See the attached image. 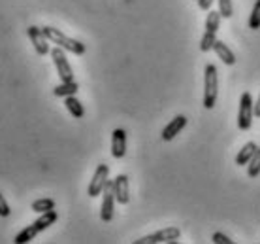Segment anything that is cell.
Masks as SVG:
<instances>
[{"label":"cell","mask_w":260,"mask_h":244,"mask_svg":"<svg viewBox=\"0 0 260 244\" xmlns=\"http://www.w3.org/2000/svg\"><path fill=\"white\" fill-rule=\"evenodd\" d=\"M196 2H198V0H196Z\"/></svg>","instance_id":"obj_27"},{"label":"cell","mask_w":260,"mask_h":244,"mask_svg":"<svg viewBox=\"0 0 260 244\" xmlns=\"http://www.w3.org/2000/svg\"><path fill=\"white\" fill-rule=\"evenodd\" d=\"M42 31H44L46 38L49 40L51 44H57V46L62 47L64 51H70V53H74V55H83V53L87 51V47H85L83 42L66 36L64 33H60L59 29H55V26H42Z\"/></svg>","instance_id":"obj_1"},{"label":"cell","mask_w":260,"mask_h":244,"mask_svg":"<svg viewBox=\"0 0 260 244\" xmlns=\"http://www.w3.org/2000/svg\"><path fill=\"white\" fill-rule=\"evenodd\" d=\"M179 237H181V229L179 227H164L160 231L138 238V240H134V244H158V242L177 244V238Z\"/></svg>","instance_id":"obj_3"},{"label":"cell","mask_w":260,"mask_h":244,"mask_svg":"<svg viewBox=\"0 0 260 244\" xmlns=\"http://www.w3.org/2000/svg\"><path fill=\"white\" fill-rule=\"evenodd\" d=\"M79 89L78 82L74 79V82H60L59 86L53 89V93H55V97H62V99H66V97H70V95H76Z\"/></svg>","instance_id":"obj_15"},{"label":"cell","mask_w":260,"mask_h":244,"mask_svg":"<svg viewBox=\"0 0 260 244\" xmlns=\"http://www.w3.org/2000/svg\"><path fill=\"white\" fill-rule=\"evenodd\" d=\"M256 150H258V146L254 144V142H247V144H243V148H241L240 152H238V155H236V165H240V167L247 165Z\"/></svg>","instance_id":"obj_14"},{"label":"cell","mask_w":260,"mask_h":244,"mask_svg":"<svg viewBox=\"0 0 260 244\" xmlns=\"http://www.w3.org/2000/svg\"><path fill=\"white\" fill-rule=\"evenodd\" d=\"M12 214V210H10V205L6 203V199L2 197V193H0V216L2 218H8Z\"/></svg>","instance_id":"obj_24"},{"label":"cell","mask_w":260,"mask_h":244,"mask_svg":"<svg viewBox=\"0 0 260 244\" xmlns=\"http://www.w3.org/2000/svg\"><path fill=\"white\" fill-rule=\"evenodd\" d=\"M57 220H59V214H57V212H55V208H53V210L42 212V214H40V218L32 222V225L36 227V231L42 233V231H46L49 225L55 224Z\"/></svg>","instance_id":"obj_13"},{"label":"cell","mask_w":260,"mask_h":244,"mask_svg":"<svg viewBox=\"0 0 260 244\" xmlns=\"http://www.w3.org/2000/svg\"><path fill=\"white\" fill-rule=\"evenodd\" d=\"M247 174H249V178H256L260 174V148L254 152V155L247 163Z\"/></svg>","instance_id":"obj_19"},{"label":"cell","mask_w":260,"mask_h":244,"mask_svg":"<svg viewBox=\"0 0 260 244\" xmlns=\"http://www.w3.org/2000/svg\"><path fill=\"white\" fill-rule=\"evenodd\" d=\"M64 106H66V110H68V112H70L76 119H81L85 116L83 104H81V102L76 99V95H70V97H66V99H64Z\"/></svg>","instance_id":"obj_16"},{"label":"cell","mask_w":260,"mask_h":244,"mask_svg":"<svg viewBox=\"0 0 260 244\" xmlns=\"http://www.w3.org/2000/svg\"><path fill=\"white\" fill-rule=\"evenodd\" d=\"M219 2V12L222 17H232L234 15V8H232V0H217Z\"/></svg>","instance_id":"obj_22"},{"label":"cell","mask_w":260,"mask_h":244,"mask_svg":"<svg viewBox=\"0 0 260 244\" xmlns=\"http://www.w3.org/2000/svg\"><path fill=\"white\" fill-rule=\"evenodd\" d=\"M108 180H110V167L106 165V163H102V165L96 167V171H94V174H92V180H91V184H89V189H87L89 197H98V195H102Z\"/></svg>","instance_id":"obj_6"},{"label":"cell","mask_w":260,"mask_h":244,"mask_svg":"<svg viewBox=\"0 0 260 244\" xmlns=\"http://www.w3.org/2000/svg\"><path fill=\"white\" fill-rule=\"evenodd\" d=\"M213 51L217 53V57L224 63V65H228V66H232V65H236V55L232 53V49L224 44V42H221V40H217L213 44Z\"/></svg>","instance_id":"obj_12"},{"label":"cell","mask_w":260,"mask_h":244,"mask_svg":"<svg viewBox=\"0 0 260 244\" xmlns=\"http://www.w3.org/2000/svg\"><path fill=\"white\" fill-rule=\"evenodd\" d=\"M253 112L256 118H260V93H258V99H256V102L253 104Z\"/></svg>","instance_id":"obj_26"},{"label":"cell","mask_w":260,"mask_h":244,"mask_svg":"<svg viewBox=\"0 0 260 244\" xmlns=\"http://www.w3.org/2000/svg\"><path fill=\"white\" fill-rule=\"evenodd\" d=\"M185 125H187V118H185L183 114H179V116H176V118L170 121L168 125L164 127L162 134H160V137H162L164 142H168V140H174L177 134H179V132L185 129Z\"/></svg>","instance_id":"obj_11"},{"label":"cell","mask_w":260,"mask_h":244,"mask_svg":"<svg viewBox=\"0 0 260 244\" xmlns=\"http://www.w3.org/2000/svg\"><path fill=\"white\" fill-rule=\"evenodd\" d=\"M26 34H28V38H30V42H32L34 49H36V53L38 55H47V53H51V49H49V40L46 38V34H44V31H42V26H36V25H30L28 29H26Z\"/></svg>","instance_id":"obj_8"},{"label":"cell","mask_w":260,"mask_h":244,"mask_svg":"<svg viewBox=\"0 0 260 244\" xmlns=\"http://www.w3.org/2000/svg\"><path fill=\"white\" fill-rule=\"evenodd\" d=\"M249 29L258 31L260 29V0H256L253 6V12L249 15Z\"/></svg>","instance_id":"obj_21"},{"label":"cell","mask_w":260,"mask_h":244,"mask_svg":"<svg viewBox=\"0 0 260 244\" xmlns=\"http://www.w3.org/2000/svg\"><path fill=\"white\" fill-rule=\"evenodd\" d=\"M217 42V33H209V31H204L200 38V51L208 53L213 49V44Z\"/></svg>","instance_id":"obj_17"},{"label":"cell","mask_w":260,"mask_h":244,"mask_svg":"<svg viewBox=\"0 0 260 244\" xmlns=\"http://www.w3.org/2000/svg\"><path fill=\"white\" fill-rule=\"evenodd\" d=\"M51 57H53V63H55V68H57V74H59L60 82H74V70H72L70 63L66 59L64 49L59 46L53 47Z\"/></svg>","instance_id":"obj_5"},{"label":"cell","mask_w":260,"mask_h":244,"mask_svg":"<svg viewBox=\"0 0 260 244\" xmlns=\"http://www.w3.org/2000/svg\"><path fill=\"white\" fill-rule=\"evenodd\" d=\"M221 12L217 10V12H209L208 17H206V31H209V33H217L219 31V25H221Z\"/></svg>","instance_id":"obj_18"},{"label":"cell","mask_w":260,"mask_h":244,"mask_svg":"<svg viewBox=\"0 0 260 244\" xmlns=\"http://www.w3.org/2000/svg\"><path fill=\"white\" fill-rule=\"evenodd\" d=\"M253 104L254 102L251 93L245 91L240 97V110H238V127H240L241 131H249L251 125H253Z\"/></svg>","instance_id":"obj_4"},{"label":"cell","mask_w":260,"mask_h":244,"mask_svg":"<svg viewBox=\"0 0 260 244\" xmlns=\"http://www.w3.org/2000/svg\"><path fill=\"white\" fill-rule=\"evenodd\" d=\"M102 206H100V218L102 222H111L113 220V206H115V193H113V180L106 182V187L102 192Z\"/></svg>","instance_id":"obj_7"},{"label":"cell","mask_w":260,"mask_h":244,"mask_svg":"<svg viewBox=\"0 0 260 244\" xmlns=\"http://www.w3.org/2000/svg\"><path fill=\"white\" fill-rule=\"evenodd\" d=\"M126 153V131L124 129H115L111 132V155L115 159L124 157Z\"/></svg>","instance_id":"obj_10"},{"label":"cell","mask_w":260,"mask_h":244,"mask_svg":"<svg viewBox=\"0 0 260 244\" xmlns=\"http://www.w3.org/2000/svg\"><path fill=\"white\" fill-rule=\"evenodd\" d=\"M113 193L119 205H128L130 201V184L126 174H117L113 180Z\"/></svg>","instance_id":"obj_9"},{"label":"cell","mask_w":260,"mask_h":244,"mask_svg":"<svg viewBox=\"0 0 260 244\" xmlns=\"http://www.w3.org/2000/svg\"><path fill=\"white\" fill-rule=\"evenodd\" d=\"M217 95H219L217 66L206 65V70H204V108L213 110V106L217 104Z\"/></svg>","instance_id":"obj_2"},{"label":"cell","mask_w":260,"mask_h":244,"mask_svg":"<svg viewBox=\"0 0 260 244\" xmlns=\"http://www.w3.org/2000/svg\"><path fill=\"white\" fill-rule=\"evenodd\" d=\"M211 240H213L215 244H232L234 240L230 237H226L224 233H221V231H217V233H213V237H211Z\"/></svg>","instance_id":"obj_23"},{"label":"cell","mask_w":260,"mask_h":244,"mask_svg":"<svg viewBox=\"0 0 260 244\" xmlns=\"http://www.w3.org/2000/svg\"><path fill=\"white\" fill-rule=\"evenodd\" d=\"M198 6H200V10L208 12L209 8L213 6V0H198Z\"/></svg>","instance_id":"obj_25"},{"label":"cell","mask_w":260,"mask_h":244,"mask_svg":"<svg viewBox=\"0 0 260 244\" xmlns=\"http://www.w3.org/2000/svg\"><path fill=\"white\" fill-rule=\"evenodd\" d=\"M30 208H32L34 212L42 214V212L53 210V208H55V201H53V199H36Z\"/></svg>","instance_id":"obj_20"}]
</instances>
